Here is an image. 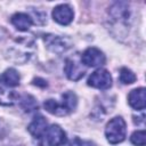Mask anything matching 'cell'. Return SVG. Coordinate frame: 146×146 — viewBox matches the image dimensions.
Here are the masks:
<instances>
[{
	"label": "cell",
	"mask_w": 146,
	"mask_h": 146,
	"mask_svg": "<svg viewBox=\"0 0 146 146\" xmlns=\"http://www.w3.org/2000/svg\"><path fill=\"white\" fill-rule=\"evenodd\" d=\"M73 9L66 3L58 5L52 9V18L60 25H68L73 21Z\"/></svg>",
	"instance_id": "ba28073f"
},
{
	"label": "cell",
	"mask_w": 146,
	"mask_h": 146,
	"mask_svg": "<svg viewBox=\"0 0 146 146\" xmlns=\"http://www.w3.org/2000/svg\"><path fill=\"white\" fill-rule=\"evenodd\" d=\"M68 146H96L92 141L90 140H83V139H80V138H74Z\"/></svg>",
	"instance_id": "ac0fdd59"
},
{
	"label": "cell",
	"mask_w": 146,
	"mask_h": 146,
	"mask_svg": "<svg viewBox=\"0 0 146 146\" xmlns=\"http://www.w3.org/2000/svg\"><path fill=\"white\" fill-rule=\"evenodd\" d=\"M108 15L114 24L127 26L131 19V10L130 6L125 1H117L114 2L108 10Z\"/></svg>",
	"instance_id": "3957f363"
},
{
	"label": "cell",
	"mask_w": 146,
	"mask_h": 146,
	"mask_svg": "<svg viewBox=\"0 0 146 146\" xmlns=\"http://www.w3.org/2000/svg\"><path fill=\"white\" fill-rule=\"evenodd\" d=\"M64 73L72 81H79L86 73V68L82 67V63L75 60V58H67L64 65Z\"/></svg>",
	"instance_id": "9c48e42d"
},
{
	"label": "cell",
	"mask_w": 146,
	"mask_h": 146,
	"mask_svg": "<svg viewBox=\"0 0 146 146\" xmlns=\"http://www.w3.org/2000/svg\"><path fill=\"white\" fill-rule=\"evenodd\" d=\"M105 136L110 144H119L125 139L127 124L121 116H115L108 121L105 128Z\"/></svg>",
	"instance_id": "7a4b0ae2"
},
{
	"label": "cell",
	"mask_w": 146,
	"mask_h": 146,
	"mask_svg": "<svg viewBox=\"0 0 146 146\" xmlns=\"http://www.w3.org/2000/svg\"><path fill=\"white\" fill-rule=\"evenodd\" d=\"M78 105L76 95L72 91H66L62 95V102H57L55 99H47L43 103V107L46 111L52 115L64 116L72 113Z\"/></svg>",
	"instance_id": "6da1fadb"
},
{
	"label": "cell",
	"mask_w": 146,
	"mask_h": 146,
	"mask_svg": "<svg viewBox=\"0 0 146 146\" xmlns=\"http://www.w3.org/2000/svg\"><path fill=\"white\" fill-rule=\"evenodd\" d=\"M88 86L97 88L100 90H106L112 87V76L110 72L105 68H98L91 73L88 78Z\"/></svg>",
	"instance_id": "5b68a950"
},
{
	"label": "cell",
	"mask_w": 146,
	"mask_h": 146,
	"mask_svg": "<svg viewBox=\"0 0 146 146\" xmlns=\"http://www.w3.org/2000/svg\"><path fill=\"white\" fill-rule=\"evenodd\" d=\"M10 22L18 31H27L33 24L32 18L25 13H16V14H14L11 16V18H10Z\"/></svg>",
	"instance_id": "7c38bea8"
},
{
	"label": "cell",
	"mask_w": 146,
	"mask_h": 146,
	"mask_svg": "<svg viewBox=\"0 0 146 146\" xmlns=\"http://www.w3.org/2000/svg\"><path fill=\"white\" fill-rule=\"evenodd\" d=\"M119 79H120V82H122L123 84H131L136 81L137 78L131 70H129L128 67H122L120 70Z\"/></svg>",
	"instance_id": "2e32d148"
},
{
	"label": "cell",
	"mask_w": 146,
	"mask_h": 146,
	"mask_svg": "<svg viewBox=\"0 0 146 146\" xmlns=\"http://www.w3.org/2000/svg\"><path fill=\"white\" fill-rule=\"evenodd\" d=\"M44 43L47 48L55 52V54H62L65 52L67 49L71 48L72 42L68 38L60 36V35H55V34H44L43 35Z\"/></svg>",
	"instance_id": "8992f818"
},
{
	"label": "cell",
	"mask_w": 146,
	"mask_h": 146,
	"mask_svg": "<svg viewBox=\"0 0 146 146\" xmlns=\"http://www.w3.org/2000/svg\"><path fill=\"white\" fill-rule=\"evenodd\" d=\"M0 84L6 87H17L19 84V74L15 68H7L0 74Z\"/></svg>",
	"instance_id": "4fadbf2b"
},
{
	"label": "cell",
	"mask_w": 146,
	"mask_h": 146,
	"mask_svg": "<svg viewBox=\"0 0 146 146\" xmlns=\"http://www.w3.org/2000/svg\"><path fill=\"white\" fill-rule=\"evenodd\" d=\"M48 128V122L42 115H36L33 121L29 124L27 130L36 139H42L46 130Z\"/></svg>",
	"instance_id": "30bf717a"
},
{
	"label": "cell",
	"mask_w": 146,
	"mask_h": 146,
	"mask_svg": "<svg viewBox=\"0 0 146 146\" xmlns=\"http://www.w3.org/2000/svg\"><path fill=\"white\" fill-rule=\"evenodd\" d=\"M130 141L136 146H145V143H146V132H145V130L135 131L130 137Z\"/></svg>",
	"instance_id": "e0dca14e"
},
{
	"label": "cell",
	"mask_w": 146,
	"mask_h": 146,
	"mask_svg": "<svg viewBox=\"0 0 146 146\" xmlns=\"http://www.w3.org/2000/svg\"><path fill=\"white\" fill-rule=\"evenodd\" d=\"M128 103L129 105L137 111H144L145 108V88H136L130 91L128 95Z\"/></svg>",
	"instance_id": "8fae6325"
},
{
	"label": "cell",
	"mask_w": 146,
	"mask_h": 146,
	"mask_svg": "<svg viewBox=\"0 0 146 146\" xmlns=\"http://www.w3.org/2000/svg\"><path fill=\"white\" fill-rule=\"evenodd\" d=\"M106 62V57L103 51H100L96 47L87 48L81 55V63L89 67H97L104 65Z\"/></svg>",
	"instance_id": "52a82bcc"
},
{
	"label": "cell",
	"mask_w": 146,
	"mask_h": 146,
	"mask_svg": "<svg viewBox=\"0 0 146 146\" xmlns=\"http://www.w3.org/2000/svg\"><path fill=\"white\" fill-rule=\"evenodd\" d=\"M42 139L47 146H63L67 141L65 131L58 124H51L48 127Z\"/></svg>",
	"instance_id": "277c9868"
},
{
	"label": "cell",
	"mask_w": 146,
	"mask_h": 146,
	"mask_svg": "<svg viewBox=\"0 0 146 146\" xmlns=\"http://www.w3.org/2000/svg\"><path fill=\"white\" fill-rule=\"evenodd\" d=\"M33 84L39 86V87H42V88H44V87L48 86L47 81L43 80V79H41V78H36V79H34V80H33Z\"/></svg>",
	"instance_id": "ffe728a7"
},
{
	"label": "cell",
	"mask_w": 146,
	"mask_h": 146,
	"mask_svg": "<svg viewBox=\"0 0 146 146\" xmlns=\"http://www.w3.org/2000/svg\"><path fill=\"white\" fill-rule=\"evenodd\" d=\"M19 99V105L25 111V112H32V111H35L38 110V103L35 100V98L31 95H27V94H24L22 97L18 98Z\"/></svg>",
	"instance_id": "9a60e30c"
},
{
	"label": "cell",
	"mask_w": 146,
	"mask_h": 146,
	"mask_svg": "<svg viewBox=\"0 0 146 146\" xmlns=\"http://www.w3.org/2000/svg\"><path fill=\"white\" fill-rule=\"evenodd\" d=\"M18 98L19 95H17L15 91H8L6 89L0 88V105L11 106L18 100Z\"/></svg>",
	"instance_id": "5bb4252c"
},
{
	"label": "cell",
	"mask_w": 146,
	"mask_h": 146,
	"mask_svg": "<svg viewBox=\"0 0 146 146\" xmlns=\"http://www.w3.org/2000/svg\"><path fill=\"white\" fill-rule=\"evenodd\" d=\"M133 122L137 124V125H144V123H145V114L144 113H141V115L140 116H133Z\"/></svg>",
	"instance_id": "d6986e66"
}]
</instances>
